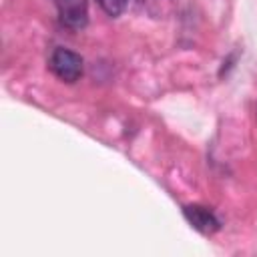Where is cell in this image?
<instances>
[{
  "mask_svg": "<svg viewBox=\"0 0 257 257\" xmlns=\"http://www.w3.org/2000/svg\"><path fill=\"white\" fill-rule=\"evenodd\" d=\"M48 68L58 80L76 82V80H80V76L84 72V60L78 52L58 46L52 50V54L48 58Z\"/></svg>",
  "mask_w": 257,
  "mask_h": 257,
  "instance_id": "1",
  "label": "cell"
},
{
  "mask_svg": "<svg viewBox=\"0 0 257 257\" xmlns=\"http://www.w3.org/2000/svg\"><path fill=\"white\" fill-rule=\"evenodd\" d=\"M60 22L70 30H82L88 24V2L86 0H52Z\"/></svg>",
  "mask_w": 257,
  "mask_h": 257,
  "instance_id": "2",
  "label": "cell"
},
{
  "mask_svg": "<svg viewBox=\"0 0 257 257\" xmlns=\"http://www.w3.org/2000/svg\"><path fill=\"white\" fill-rule=\"evenodd\" d=\"M183 215L185 219L203 235H211L215 231H219L221 227V221L219 217L213 213V209L205 207V205H185L183 207Z\"/></svg>",
  "mask_w": 257,
  "mask_h": 257,
  "instance_id": "3",
  "label": "cell"
},
{
  "mask_svg": "<svg viewBox=\"0 0 257 257\" xmlns=\"http://www.w3.org/2000/svg\"><path fill=\"white\" fill-rule=\"evenodd\" d=\"M126 2L128 0H96V4L108 14V16H118V14H122V10L126 8Z\"/></svg>",
  "mask_w": 257,
  "mask_h": 257,
  "instance_id": "4",
  "label": "cell"
}]
</instances>
